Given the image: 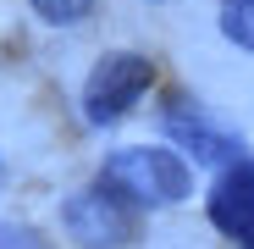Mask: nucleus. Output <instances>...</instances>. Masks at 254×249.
Segmentation results:
<instances>
[{"label":"nucleus","mask_w":254,"mask_h":249,"mask_svg":"<svg viewBox=\"0 0 254 249\" xmlns=\"http://www.w3.org/2000/svg\"><path fill=\"white\" fill-rule=\"evenodd\" d=\"M105 183L116 194H127L133 205H177V199H188L193 172L172 150H116L105 161Z\"/></svg>","instance_id":"nucleus-1"},{"label":"nucleus","mask_w":254,"mask_h":249,"mask_svg":"<svg viewBox=\"0 0 254 249\" xmlns=\"http://www.w3.org/2000/svg\"><path fill=\"white\" fill-rule=\"evenodd\" d=\"M149 83H155L149 56L116 50V56H105V61L89 72V89H83V116H89L94 128H111V122H122L127 111L144 100Z\"/></svg>","instance_id":"nucleus-2"},{"label":"nucleus","mask_w":254,"mask_h":249,"mask_svg":"<svg viewBox=\"0 0 254 249\" xmlns=\"http://www.w3.org/2000/svg\"><path fill=\"white\" fill-rule=\"evenodd\" d=\"M66 233L83 244V249H116V244H127L133 238V199L127 194H116L105 177L94 183V188H83V194H72L66 199Z\"/></svg>","instance_id":"nucleus-3"},{"label":"nucleus","mask_w":254,"mask_h":249,"mask_svg":"<svg viewBox=\"0 0 254 249\" xmlns=\"http://www.w3.org/2000/svg\"><path fill=\"white\" fill-rule=\"evenodd\" d=\"M210 222H216L232 244L254 249V161L249 155L221 166L216 188H210Z\"/></svg>","instance_id":"nucleus-4"},{"label":"nucleus","mask_w":254,"mask_h":249,"mask_svg":"<svg viewBox=\"0 0 254 249\" xmlns=\"http://www.w3.org/2000/svg\"><path fill=\"white\" fill-rule=\"evenodd\" d=\"M166 133H172L193 161H204V166H232V161H238V139L221 133L216 122H210L204 111H193V105L166 111Z\"/></svg>","instance_id":"nucleus-5"},{"label":"nucleus","mask_w":254,"mask_h":249,"mask_svg":"<svg viewBox=\"0 0 254 249\" xmlns=\"http://www.w3.org/2000/svg\"><path fill=\"white\" fill-rule=\"evenodd\" d=\"M221 33L238 50H254V0H221Z\"/></svg>","instance_id":"nucleus-6"},{"label":"nucleus","mask_w":254,"mask_h":249,"mask_svg":"<svg viewBox=\"0 0 254 249\" xmlns=\"http://www.w3.org/2000/svg\"><path fill=\"white\" fill-rule=\"evenodd\" d=\"M28 6L45 17V22L66 28V22H83V17H89V6H94V0H28Z\"/></svg>","instance_id":"nucleus-7"},{"label":"nucleus","mask_w":254,"mask_h":249,"mask_svg":"<svg viewBox=\"0 0 254 249\" xmlns=\"http://www.w3.org/2000/svg\"><path fill=\"white\" fill-rule=\"evenodd\" d=\"M0 177H6V166H0Z\"/></svg>","instance_id":"nucleus-8"}]
</instances>
